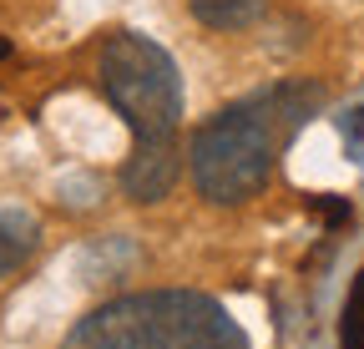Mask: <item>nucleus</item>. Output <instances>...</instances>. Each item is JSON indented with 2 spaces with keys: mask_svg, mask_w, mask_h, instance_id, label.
I'll list each match as a JSON object with an SVG mask.
<instances>
[{
  "mask_svg": "<svg viewBox=\"0 0 364 349\" xmlns=\"http://www.w3.org/2000/svg\"><path fill=\"white\" fill-rule=\"evenodd\" d=\"M97 76H102L107 102L132 127V157L122 167V193L132 203H162L182 172V157H177V127H182L177 61L157 41L136 36V31H117L97 56Z\"/></svg>",
  "mask_w": 364,
  "mask_h": 349,
  "instance_id": "nucleus-1",
  "label": "nucleus"
},
{
  "mask_svg": "<svg viewBox=\"0 0 364 349\" xmlns=\"http://www.w3.org/2000/svg\"><path fill=\"white\" fill-rule=\"evenodd\" d=\"M324 102V92L309 81H284L273 92H258L238 107H223L218 117H208L193 147H188V172L193 188L208 203H248L268 188L279 147L314 117V107Z\"/></svg>",
  "mask_w": 364,
  "mask_h": 349,
  "instance_id": "nucleus-2",
  "label": "nucleus"
},
{
  "mask_svg": "<svg viewBox=\"0 0 364 349\" xmlns=\"http://www.w3.org/2000/svg\"><path fill=\"white\" fill-rule=\"evenodd\" d=\"M61 349H248V334L208 294L147 289L91 309Z\"/></svg>",
  "mask_w": 364,
  "mask_h": 349,
  "instance_id": "nucleus-3",
  "label": "nucleus"
},
{
  "mask_svg": "<svg viewBox=\"0 0 364 349\" xmlns=\"http://www.w3.org/2000/svg\"><path fill=\"white\" fill-rule=\"evenodd\" d=\"M188 6L208 31H248L268 11V0H188Z\"/></svg>",
  "mask_w": 364,
  "mask_h": 349,
  "instance_id": "nucleus-4",
  "label": "nucleus"
},
{
  "mask_svg": "<svg viewBox=\"0 0 364 349\" xmlns=\"http://www.w3.org/2000/svg\"><path fill=\"white\" fill-rule=\"evenodd\" d=\"M31 248H36V223L26 213H0V279L26 264Z\"/></svg>",
  "mask_w": 364,
  "mask_h": 349,
  "instance_id": "nucleus-5",
  "label": "nucleus"
},
{
  "mask_svg": "<svg viewBox=\"0 0 364 349\" xmlns=\"http://www.w3.org/2000/svg\"><path fill=\"white\" fill-rule=\"evenodd\" d=\"M339 349H364V269L354 274L344 314H339Z\"/></svg>",
  "mask_w": 364,
  "mask_h": 349,
  "instance_id": "nucleus-6",
  "label": "nucleus"
},
{
  "mask_svg": "<svg viewBox=\"0 0 364 349\" xmlns=\"http://www.w3.org/2000/svg\"><path fill=\"white\" fill-rule=\"evenodd\" d=\"M309 208L324 213L329 223H349V203H344V198H309Z\"/></svg>",
  "mask_w": 364,
  "mask_h": 349,
  "instance_id": "nucleus-7",
  "label": "nucleus"
},
{
  "mask_svg": "<svg viewBox=\"0 0 364 349\" xmlns=\"http://www.w3.org/2000/svg\"><path fill=\"white\" fill-rule=\"evenodd\" d=\"M354 132H364V107H359V112H354Z\"/></svg>",
  "mask_w": 364,
  "mask_h": 349,
  "instance_id": "nucleus-8",
  "label": "nucleus"
},
{
  "mask_svg": "<svg viewBox=\"0 0 364 349\" xmlns=\"http://www.w3.org/2000/svg\"><path fill=\"white\" fill-rule=\"evenodd\" d=\"M0 56H11V41H0Z\"/></svg>",
  "mask_w": 364,
  "mask_h": 349,
  "instance_id": "nucleus-9",
  "label": "nucleus"
}]
</instances>
